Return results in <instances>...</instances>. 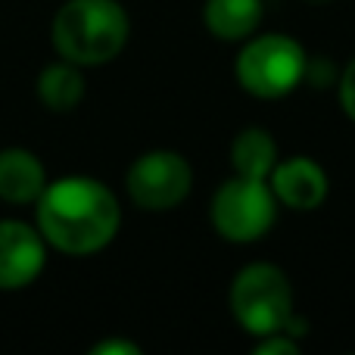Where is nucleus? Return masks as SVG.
Here are the masks:
<instances>
[{"label":"nucleus","mask_w":355,"mask_h":355,"mask_svg":"<svg viewBox=\"0 0 355 355\" xmlns=\"http://www.w3.org/2000/svg\"><path fill=\"white\" fill-rule=\"evenodd\" d=\"M35 225L53 250L66 256H94L116 240L122 206L103 181L66 175L47 181L35 200Z\"/></svg>","instance_id":"obj_1"},{"label":"nucleus","mask_w":355,"mask_h":355,"mask_svg":"<svg viewBox=\"0 0 355 355\" xmlns=\"http://www.w3.org/2000/svg\"><path fill=\"white\" fill-rule=\"evenodd\" d=\"M128 12L119 0H66L53 16V47L75 66L112 62L128 44Z\"/></svg>","instance_id":"obj_2"},{"label":"nucleus","mask_w":355,"mask_h":355,"mask_svg":"<svg viewBox=\"0 0 355 355\" xmlns=\"http://www.w3.org/2000/svg\"><path fill=\"white\" fill-rule=\"evenodd\" d=\"M227 306L237 324L252 337H268V334L287 331L293 321V287L290 277L277 265L252 262L237 271L231 281Z\"/></svg>","instance_id":"obj_3"},{"label":"nucleus","mask_w":355,"mask_h":355,"mask_svg":"<svg viewBox=\"0 0 355 355\" xmlns=\"http://www.w3.org/2000/svg\"><path fill=\"white\" fill-rule=\"evenodd\" d=\"M309 56L290 35H259L240 50L234 72L246 94L259 100H281L302 85Z\"/></svg>","instance_id":"obj_4"},{"label":"nucleus","mask_w":355,"mask_h":355,"mask_svg":"<svg viewBox=\"0 0 355 355\" xmlns=\"http://www.w3.org/2000/svg\"><path fill=\"white\" fill-rule=\"evenodd\" d=\"M209 215L218 237L231 243H252V240H262L275 225L277 196L268 178L234 175L215 190Z\"/></svg>","instance_id":"obj_5"},{"label":"nucleus","mask_w":355,"mask_h":355,"mask_svg":"<svg viewBox=\"0 0 355 355\" xmlns=\"http://www.w3.org/2000/svg\"><path fill=\"white\" fill-rule=\"evenodd\" d=\"M193 187V168L175 150H150L131 162L125 190L144 212H168L181 206Z\"/></svg>","instance_id":"obj_6"},{"label":"nucleus","mask_w":355,"mask_h":355,"mask_svg":"<svg viewBox=\"0 0 355 355\" xmlns=\"http://www.w3.org/2000/svg\"><path fill=\"white\" fill-rule=\"evenodd\" d=\"M47 240L37 225L0 218V290H22L44 271Z\"/></svg>","instance_id":"obj_7"},{"label":"nucleus","mask_w":355,"mask_h":355,"mask_svg":"<svg viewBox=\"0 0 355 355\" xmlns=\"http://www.w3.org/2000/svg\"><path fill=\"white\" fill-rule=\"evenodd\" d=\"M277 202H284L293 212H312L327 200V172L309 156H290L277 162L268 175Z\"/></svg>","instance_id":"obj_8"},{"label":"nucleus","mask_w":355,"mask_h":355,"mask_svg":"<svg viewBox=\"0 0 355 355\" xmlns=\"http://www.w3.org/2000/svg\"><path fill=\"white\" fill-rule=\"evenodd\" d=\"M47 187V172L31 150H0V200L12 206H28Z\"/></svg>","instance_id":"obj_9"},{"label":"nucleus","mask_w":355,"mask_h":355,"mask_svg":"<svg viewBox=\"0 0 355 355\" xmlns=\"http://www.w3.org/2000/svg\"><path fill=\"white\" fill-rule=\"evenodd\" d=\"M262 16V0H206L202 3V25L218 41H246V37H252Z\"/></svg>","instance_id":"obj_10"},{"label":"nucleus","mask_w":355,"mask_h":355,"mask_svg":"<svg viewBox=\"0 0 355 355\" xmlns=\"http://www.w3.org/2000/svg\"><path fill=\"white\" fill-rule=\"evenodd\" d=\"M37 100L50 112H72L85 100V75L81 66L62 60L37 75Z\"/></svg>","instance_id":"obj_11"},{"label":"nucleus","mask_w":355,"mask_h":355,"mask_svg":"<svg viewBox=\"0 0 355 355\" xmlns=\"http://www.w3.org/2000/svg\"><path fill=\"white\" fill-rule=\"evenodd\" d=\"M277 166V144L265 128H243L231 141V168L234 175L268 178Z\"/></svg>","instance_id":"obj_12"},{"label":"nucleus","mask_w":355,"mask_h":355,"mask_svg":"<svg viewBox=\"0 0 355 355\" xmlns=\"http://www.w3.org/2000/svg\"><path fill=\"white\" fill-rule=\"evenodd\" d=\"M252 352L256 355H296L300 352V343H296L293 334L277 331V334H268V337H259Z\"/></svg>","instance_id":"obj_13"},{"label":"nucleus","mask_w":355,"mask_h":355,"mask_svg":"<svg viewBox=\"0 0 355 355\" xmlns=\"http://www.w3.org/2000/svg\"><path fill=\"white\" fill-rule=\"evenodd\" d=\"M340 106L355 122V60H349V66L343 69V78H340Z\"/></svg>","instance_id":"obj_14"},{"label":"nucleus","mask_w":355,"mask_h":355,"mask_svg":"<svg viewBox=\"0 0 355 355\" xmlns=\"http://www.w3.org/2000/svg\"><path fill=\"white\" fill-rule=\"evenodd\" d=\"M94 355H141V346L131 340H103L91 349Z\"/></svg>","instance_id":"obj_15"},{"label":"nucleus","mask_w":355,"mask_h":355,"mask_svg":"<svg viewBox=\"0 0 355 355\" xmlns=\"http://www.w3.org/2000/svg\"><path fill=\"white\" fill-rule=\"evenodd\" d=\"M306 3H331V0H306Z\"/></svg>","instance_id":"obj_16"}]
</instances>
